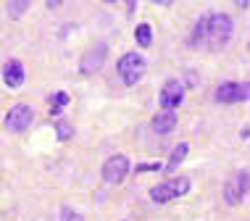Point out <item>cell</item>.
<instances>
[{
  "instance_id": "obj_1",
  "label": "cell",
  "mask_w": 250,
  "mask_h": 221,
  "mask_svg": "<svg viewBox=\"0 0 250 221\" xmlns=\"http://www.w3.org/2000/svg\"><path fill=\"white\" fill-rule=\"evenodd\" d=\"M232 35H234V21L227 13H203L192 26L190 42L206 45L208 50H221L229 45Z\"/></svg>"
},
{
  "instance_id": "obj_2",
  "label": "cell",
  "mask_w": 250,
  "mask_h": 221,
  "mask_svg": "<svg viewBox=\"0 0 250 221\" xmlns=\"http://www.w3.org/2000/svg\"><path fill=\"white\" fill-rule=\"evenodd\" d=\"M145 69H147V63H145V58L140 56V53H124V56L119 58V63H116V71H119L121 82H124L126 87L137 84L140 79L145 77Z\"/></svg>"
},
{
  "instance_id": "obj_3",
  "label": "cell",
  "mask_w": 250,
  "mask_h": 221,
  "mask_svg": "<svg viewBox=\"0 0 250 221\" xmlns=\"http://www.w3.org/2000/svg\"><path fill=\"white\" fill-rule=\"evenodd\" d=\"M187 192H190V179L187 177H174V179H168V182L155 184L150 190V200L158 203V205H164V203H171V200L187 195Z\"/></svg>"
},
{
  "instance_id": "obj_4",
  "label": "cell",
  "mask_w": 250,
  "mask_h": 221,
  "mask_svg": "<svg viewBox=\"0 0 250 221\" xmlns=\"http://www.w3.org/2000/svg\"><path fill=\"white\" fill-rule=\"evenodd\" d=\"M32 121H35V111L26 103L11 105V111L5 113V126H8L11 132H26L32 126Z\"/></svg>"
},
{
  "instance_id": "obj_5",
  "label": "cell",
  "mask_w": 250,
  "mask_h": 221,
  "mask_svg": "<svg viewBox=\"0 0 250 221\" xmlns=\"http://www.w3.org/2000/svg\"><path fill=\"white\" fill-rule=\"evenodd\" d=\"M248 98H250L248 82H242V84L240 82H221L213 92L216 103H245Z\"/></svg>"
},
{
  "instance_id": "obj_6",
  "label": "cell",
  "mask_w": 250,
  "mask_h": 221,
  "mask_svg": "<svg viewBox=\"0 0 250 221\" xmlns=\"http://www.w3.org/2000/svg\"><path fill=\"white\" fill-rule=\"evenodd\" d=\"M182 100H185V84L179 82V79H166L164 87H161V95H158V103L164 111H174L182 105Z\"/></svg>"
},
{
  "instance_id": "obj_7",
  "label": "cell",
  "mask_w": 250,
  "mask_h": 221,
  "mask_svg": "<svg viewBox=\"0 0 250 221\" xmlns=\"http://www.w3.org/2000/svg\"><path fill=\"white\" fill-rule=\"evenodd\" d=\"M126 174H129V158L116 153V156H111L103 163V179L108 184H121L126 179Z\"/></svg>"
},
{
  "instance_id": "obj_8",
  "label": "cell",
  "mask_w": 250,
  "mask_h": 221,
  "mask_svg": "<svg viewBox=\"0 0 250 221\" xmlns=\"http://www.w3.org/2000/svg\"><path fill=\"white\" fill-rule=\"evenodd\" d=\"M248 169H242V171H234V177L227 182V187H224V200L229 205H240L242 200H245V195H248Z\"/></svg>"
},
{
  "instance_id": "obj_9",
  "label": "cell",
  "mask_w": 250,
  "mask_h": 221,
  "mask_svg": "<svg viewBox=\"0 0 250 221\" xmlns=\"http://www.w3.org/2000/svg\"><path fill=\"white\" fill-rule=\"evenodd\" d=\"M26 79V69L21 61H16V58H11L8 63L3 66V82L5 87H11V90H16V87H21Z\"/></svg>"
},
{
  "instance_id": "obj_10",
  "label": "cell",
  "mask_w": 250,
  "mask_h": 221,
  "mask_svg": "<svg viewBox=\"0 0 250 221\" xmlns=\"http://www.w3.org/2000/svg\"><path fill=\"white\" fill-rule=\"evenodd\" d=\"M177 121H179L177 111H158L153 116V132H158V135H168V132H174Z\"/></svg>"
},
{
  "instance_id": "obj_11",
  "label": "cell",
  "mask_w": 250,
  "mask_h": 221,
  "mask_svg": "<svg viewBox=\"0 0 250 221\" xmlns=\"http://www.w3.org/2000/svg\"><path fill=\"white\" fill-rule=\"evenodd\" d=\"M103 61H105V45H98L95 50H90L87 56L82 58V63H79V69L84 74H92L98 69H103Z\"/></svg>"
},
{
  "instance_id": "obj_12",
  "label": "cell",
  "mask_w": 250,
  "mask_h": 221,
  "mask_svg": "<svg viewBox=\"0 0 250 221\" xmlns=\"http://www.w3.org/2000/svg\"><path fill=\"white\" fill-rule=\"evenodd\" d=\"M134 40H137L140 48H150V42H153V26L150 24H137V29H134Z\"/></svg>"
},
{
  "instance_id": "obj_13",
  "label": "cell",
  "mask_w": 250,
  "mask_h": 221,
  "mask_svg": "<svg viewBox=\"0 0 250 221\" xmlns=\"http://www.w3.org/2000/svg\"><path fill=\"white\" fill-rule=\"evenodd\" d=\"M48 103H50V116H58V113L69 105V95H66V92H53L48 98Z\"/></svg>"
},
{
  "instance_id": "obj_14",
  "label": "cell",
  "mask_w": 250,
  "mask_h": 221,
  "mask_svg": "<svg viewBox=\"0 0 250 221\" xmlns=\"http://www.w3.org/2000/svg\"><path fill=\"white\" fill-rule=\"evenodd\" d=\"M187 150H190V145H187V142H179L177 147H174V153H171V161L166 163V169H168V171H174V169H177V166L182 163V161L187 158Z\"/></svg>"
},
{
  "instance_id": "obj_15",
  "label": "cell",
  "mask_w": 250,
  "mask_h": 221,
  "mask_svg": "<svg viewBox=\"0 0 250 221\" xmlns=\"http://www.w3.org/2000/svg\"><path fill=\"white\" fill-rule=\"evenodd\" d=\"M29 0H13V3H8V16L11 19H16V16H21V13L29 8Z\"/></svg>"
},
{
  "instance_id": "obj_16",
  "label": "cell",
  "mask_w": 250,
  "mask_h": 221,
  "mask_svg": "<svg viewBox=\"0 0 250 221\" xmlns=\"http://www.w3.org/2000/svg\"><path fill=\"white\" fill-rule=\"evenodd\" d=\"M56 132H58V140H61V142H66V140L74 137V126H71L69 121H58V124H56Z\"/></svg>"
},
{
  "instance_id": "obj_17",
  "label": "cell",
  "mask_w": 250,
  "mask_h": 221,
  "mask_svg": "<svg viewBox=\"0 0 250 221\" xmlns=\"http://www.w3.org/2000/svg\"><path fill=\"white\" fill-rule=\"evenodd\" d=\"M61 221H84V216L77 213L74 208H69V205H63V208H61Z\"/></svg>"
},
{
  "instance_id": "obj_18",
  "label": "cell",
  "mask_w": 250,
  "mask_h": 221,
  "mask_svg": "<svg viewBox=\"0 0 250 221\" xmlns=\"http://www.w3.org/2000/svg\"><path fill=\"white\" fill-rule=\"evenodd\" d=\"M161 169H164L161 163H140L137 166V174H143V171H161Z\"/></svg>"
},
{
  "instance_id": "obj_19",
  "label": "cell",
  "mask_w": 250,
  "mask_h": 221,
  "mask_svg": "<svg viewBox=\"0 0 250 221\" xmlns=\"http://www.w3.org/2000/svg\"><path fill=\"white\" fill-rule=\"evenodd\" d=\"M45 5H48V8H58V5H61V0H48Z\"/></svg>"
},
{
  "instance_id": "obj_20",
  "label": "cell",
  "mask_w": 250,
  "mask_h": 221,
  "mask_svg": "<svg viewBox=\"0 0 250 221\" xmlns=\"http://www.w3.org/2000/svg\"><path fill=\"white\" fill-rule=\"evenodd\" d=\"M124 221H129V219H124Z\"/></svg>"
}]
</instances>
